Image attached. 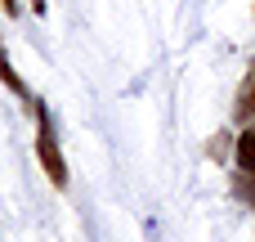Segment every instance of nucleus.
<instances>
[{
  "mask_svg": "<svg viewBox=\"0 0 255 242\" xmlns=\"http://www.w3.org/2000/svg\"><path fill=\"white\" fill-rule=\"evenodd\" d=\"M0 4H4V9H9V13H18V0H0Z\"/></svg>",
  "mask_w": 255,
  "mask_h": 242,
  "instance_id": "obj_7",
  "label": "nucleus"
},
{
  "mask_svg": "<svg viewBox=\"0 0 255 242\" xmlns=\"http://www.w3.org/2000/svg\"><path fill=\"white\" fill-rule=\"evenodd\" d=\"M233 162H238V175H251L255 180V126H247L233 144Z\"/></svg>",
  "mask_w": 255,
  "mask_h": 242,
  "instance_id": "obj_2",
  "label": "nucleus"
},
{
  "mask_svg": "<svg viewBox=\"0 0 255 242\" xmlns=\"http://www.w3.org/2000/svg\"><path fill=\"white\" fill-rule=\"evenodd\" d=\"M36 157L49 175L54 189H67V162H63V148H58V135H54V121H49V108L36 103Z\"/></svg>",
  "mask_w": 255,
  "mask_h": 242,
  "instance_id": "obj_1",
  "label": "nucleus"
},
{
  "mask_svg": "<svg viewBox=\"0 0 255 242\" xmlns=\"http://www.w3.org/2000/svg\"><path fill=\"white\" fill-rule=\"evenodd\" d=\"M233 193H238L242 202H251V207H255V180H251V175H238V180H233Z\"/></svg>",
  "mask_w": 255,
  "mask_h": 242,
  "instance_id": "obj_5",
  "label": "nucleus"
},
{
  "mask_svg": "<svg viewBox=\"0 0 255 242\" xmlns=\"http://www.w3.org/2000/svg\"><path fill=\"white\" fill-rule=\"evenodd\" d=\"M0 81H4V90H13V94L27 99V81L13 72V63H9V54H4V40H0Z\"/></svg>",
  "mask_w": 255,
  "mask_h": 242,
  "instance_id": "obj_3",
  "label": "nucleus"
},
{
  "mask_svg": "<svg viewBox=\"0 0 255 242\" xmlns=\"http://www.w3.org/2000/svg\"><path fill=\"white\" fill-rule=\"evenodd\" d=\"M31 13H45V0H31Z\"/></svg>",
  "mask_w": 255,
  "mask_h": 242,
  "instance_id": "obj_6",
  "label": "nucleus"
},
{
  "mask_svg": "<svg viewBox=\"0 0 255 242\" xmlns=\"http://www.w3.org/2000/svg\"><path fill=\"white\" fill-rule=\"evenodd\" d=\"M238 117L247 121V117H255V72L247 76V94H242V108H238Z\"/></svg>",
  "mask_w": 255,
  "mask_h": 242,
  "instance_id": "obj_4",
  "label": "nucleus"
}]
</instances>
